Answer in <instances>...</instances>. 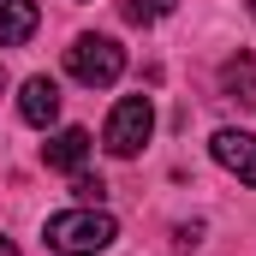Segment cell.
<instances>
[{
  "mask_svg": "<svg viewBox=\"0 0 256 256\" xmlns=\"http://www.w3.org/2000/svg\"><path fill=\"white\" fill-rule=\"evenodd\" d=\"M48 250L60 256H96L108 250L114 238H120V226H114V214L108 208H96V202H84V208H66V214H48Z\"/></svg>",
  "mask_w": 256,
  "mask_h": 256,
  "instance_id": "obj_1",
  "label": "cell"
},
{
  "mask_svg": "<svg viewBox=\"0 0 256 256\" xmlns=\"http://www.w3.org/2000/svg\"><path fill=\"white\" fill-rule=\"evenodd\" d=\"M66 72H72L84 90H108V84H120V72H126V48H120L114 36H78V42L66 48Z\"/></svg>",
  "mask_w": 256,
  "mask_h": 256,
  "instance_id": "obj_2",
  "label": "cell"
},
{
  "mask_svg": "<svg viewBox=\"0 0 256 256\" xmlns=\"http://www.w3.org/2000/svg\"><path fill=\"white\" fill-rule=\"evenodd\" d=\"M149 131H155V108H149V96H126V102L108 114V131H102V143H108V155L131 161V155L149 143Z\"/></svg>",
  "mask_w": 256,
  "mask_h": 256,
  "instance_id": "obj_3",
  "label": "cell"
},
{
  "mask_svg": "<svg viewBox=\"0 0 256 256\" xmlns=\"http://www.w3.org/2000/svg\"><path fill=\"white\" fill-rule=\"evenodd\" d=\"M208 149H214V161H220L226 173H238L244 185H256V137H250V131H238V126H220Z\"/></svg>",
  "mask_w": 256,
  "mask_h": 256,
  "instance_id": "obj_4",
  "label": "cell"
},
{
  "mask_svg": "<svg viewBox=\"0 0 256 256\" xmlns=\"http://www.w3.org/2000/svg\"><path fill=\"white\" fill-rule=\"evenodd\" d=\"M42 161H48L54 173H84V161H90V131H84V126L54 131V137L42 143Z\"/></svg>",
  "mask_w": 256,
  "mask_h": 256,
  "instance_id": "obj_5",
  "label": "cell"
},
{
  "mask_svg": "<svg viewBox=\"0 0 256 256\" xmlns=\"http://www.w3.org/2000/svg\"><path fill=\"white\" fill-rule=\"evenodd\" d=\"M18 114H24L30 126H54V120H60V84H54V78H24Z\"/></svg>",
  "mask_w": 256,
  "mask_h": 256,
  "instance_id": "obj_6",
  "label": "cell"
},
{
  "mask_svg": "<svg viewBox=\"0 0 256 256\" xmlns=\"http://www.w3.org/2000/svg\"><path fill=\"white\" fill-rule=\"evenodd\" d=\"M36 24H42L36 0H0V48L30 42V36H36Z\"/></svg>",
  "mask_w": 256,
  "mask_h": 256,
  "instance_id": "obj_7",
  "label": "cell"
},
{
  "mask_svg": "<svg viewBox=\"0 0 256 256\" xmlns=\"http://www.w3.org/2000/svg\"><path fill=\"white\" fill-rule=\"evenodd\" d=\"M220 90H226L232 102H244V108L256 102V60L250 54H232V60L220 66Z\"/></svg>",
  "mask_w": 256,
  "mask_h": 256,
  "instance_id": "obj_8",
  "label": "cell"
},
{
  "mask_svg": "<svg viewBox=\"0 0 256 256\" xmlns=\"http://www.w3.org/2000/svg\"><path fill=\"white\" fill-rule=\"evenodd\" d=\"M179 0H120V12H126V24H155V18H167Z\"/></svg>",
  "mask_w": 256,
  "mask_h": 256,
  "instance_id": "obj_9",
  "label": "cell"
},
{
  "mask_svg": "<svg viewBox=\"0 0 256 256\" xmlns=\"http://www.w3.org/2000/svg\"><path fill=\"white\" fill-rule=\"evenodd\" d=\"M72 191L84 196V202H102V196H108V185H102V179H90V173H78V179H72Z\"/></svg>",
  "mask_w": 256,
  "mask_h": 256,
  "instance_id": "obj_10",
  "label": "cell"
},
{
  "mask_svg": "<svg viewBox=\"0 0 256 256\" xmlns=\"http://www.w3.org/2000/svg\"><path fill=\"white\" fill-rule=\"evenodd\" d=\"M0 256H18V244H12V238H0Z\"/></svg>",
  "mask_w": 256,
  "mask_h": 256,
  "instance_id": "obj_11",
  "label": "cell"
},
{
  "mask_svg": "<svg viewBox=\"0 0 256 256\" xmlns=\"http://www.w3.org/2000/svg\"><path fill=\"white\" fill-rule=\"evenodd\" d=\"M0 90H6V66H0Z\"/></svg>",
  "mask_w": 256,
  "mask_h": 256,
  "instance_id": "obj_12",
  "label": "cell"
},
{
  "mask_svg": "<svg viewBox=\"0 0 256 256\" xmlns=\"http://www.w3.org/2000/svg\"><path fill=\"white\" fill-rule=\"evenodd\" d=\"M250 18H256V0H250Z\"/></svg>",
  "mask_w": 256,
  "mask_h": 256,
  "instance_id": "obj_13",
  "label": "cell"
}]
</instances>
